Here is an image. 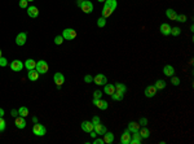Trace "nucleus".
Here are the masks:
<instances>
[{"label":"nucleus","mask_w":194,"mask_h":144,"mask_svg":"<svg viewBox=\"0 0 194 144\" xmlns=\"http://www.w3.org/2000/svg\"><path fill=\"white\" fill-rule=\"evenodd\" d=\"M32 133H34V135L36 136H44L45 134H47V129H45L44 125L42 123H35L34 127H32Z\"/></svg>","instance_id":"f257e3e1"},{"label":"nucleus","mask_w":194,"mask_h":144,"mask_svg":"<svg viewBox=\"0 0 194 144\" xmlns=\"http://www.w3.org/2000/svg\"><path fill=\"white\" fill-rule=\"evenodd\" d=\"M36 71L39 74H45L48 71V64L44 61V60H40V61H36V66H35Z\"/></svg>","instance_id":"f03ea898"},{"label":"nucleus","mask_w":194,"mask_h":144,"mask_svg":"<svg viewBox=\"0 0 194 144\" xmlns=\"http://www.w3.org/2000/svg\"><path fill=\"white\" fill-rule=\"evenodd\" d=\"M80 9H82L84 13H91V12H93V4L92 1H89V0H83L82 4H80Z\"/></svg>","instance_id":"7ed1b4c3"},{"label":"nucleus","mask_w":194,"mask_h":144,"mask_svg":"<svg viewBox=\"0 0 194 144\" xmlns=\"http://www.w3.org/2000/svg\"><path fill=\"white\" fill-rule=\"evenodd\" d=\"M62 37L66 40H73L74 38L76 37V31L74 30V29H65V30L62 31Z\"/></svg>","instance_id":"20e7f679"},{"label":"nucleus","mask_w":194,"mask_h":144,"mask_svg":"<svg viewBox=\"0 0 194 144\" xmlns=\"http://www.w3.org/2000/svg\"><path fill=\"white\" fill-rule=\"evenodd\" d=\"M23 62L20 61V60H13V61L11 62V70L13 71H21L23 69Z\"/></svg>","instance_id":"39448f33"},{"label":"nucleus","mask_w":194,"mask_h":144,"mask_svg":"<svg viewBox=\"0 0 194 144\" xmlns=\"http://www.w3.org/2000/svg\"><path fill=\"white\" fill-rule=\"evenodd\" d=\"M93 130L96 131V134H97V135H104V134L107 131V129H106V126H105V125H102L101 122H99V123H96L95 126H93Z\"/></svg>","instance_id":"423d86ee"},{"label":"nucleus","mask_w":194,"mask_h":144,"mask_svg":"<svg viewBox=\"0 0 194 144\" xmlns=\"http://www.w3.org/2000/svg\"><path fill=\"white\" fill-rule=\"evenodd\" d=\"M93 82H95V85H97V86H102L107 82V79L104 74H97V75L93 78Z\"/></svg>","instance_id":"0eeeda50"},{"label":"nucleus","mask_w":194,"mask_h":144,"mask_svg":"<svg viewBox=\"0 0 194 144\" xmlns=\"http://www.w3.org/2000/svg\"><path fill=\"white\" fill-rule=\"evenodd\" d=\"M26 40H27V34L26 33H20L16 37V44L17 45H25Z\"/></svg>","instance_id":"6e6552de"},{"label":"nucleus","mask_w":194,"mask_h":144,"mask_svg":"<svg viewBox=\"0 0 194 144\" xmlns=\"http://www.w3.org/2000/svg\"><path fill=\"white\" fill-rule=\"evenodd\" d=\"M26 9H27V14H28V17H31V18H36L38 16H39V9H38L35 5L27 7Z\"/></svg>","instance_id":"1a4fd4ad"},{"label":"nucleus","mask_w":194,"mask_h":144,"mask_svg":"<svg viewBox=\"0 0 194 144\" xmlns=\"http://www.w3.org/2000/svg\"><path fill=\"white\" fill-rule=\"evenodd\" d=\"M93 104L96 105V107L99 108V109H107V107H109V104H107V101H105V100H101V99H93Z\"/></svg>","instance_id":"9d476101"},{"label":"nucleus","mask_w":194,"mask_h":144,"mask_svg":"<svg viewBox=\"0 0 194 144\" xmlns=\"http://www.w3.org/2000/svg\"><path fill=\"white\" fill-rule=\"evenodd\" d=\"M141 141H142V138L140 136L138 131L132 133V135H131V140H129V144H140Z\"/></svg>","instance_id":"9b49d317"},{"label":"nucleus","mask_w":194,"mask_h":144,"mask_svg":"<svg viewBox=\"0 0 194 144\" xmlns=\"http://www.w3.org/2000/svg\"><path fill=\"white\" fill-rule=\"evenodd\" d=\"M129 140H131V131L127 129L121 136V144H129Z\"/></svg>","instance_id":"f8f14e48"},{"label":"nucleus","mask_w":194,"mask_h":144,"mask_svg":"<svg viewBox=\"0 0 194 144\" xmlns=\"http://www.w3.org/2000/svg\"><path fill=\"white\" fill-rule=\"evenodd\" d=\"M14 125L17 129H25L26 127V119L25 117H16V121H14Z\"/></svg>","instance_id":"ddd939ff"},{"label":"nucleus","mask_w":194,"mask_h":144,"mask_svg":"<svg viewBox=\"0 0 194 144\" xmlns=\"http://www.w3.org/2000/svg\"><path fill=\"white\" fill-rule=\"evenodd\" d=\"M157 91L158 90L155 88V86H148V87L145 88V96H146V97H154Z\"/></svg>","instance_id":"4468645a"},{"label":"nucleus","mask_w":194,"mask_h":144,"mask_svg":"<svg viewBox=\"0 0 194 144\" xmlns=\"http://www.w3.org/2000/svg\"><path fill=\"white\" fill-rule=\"evenodd\" d=\"M171 26H170V23H162L160 25V27H159V31L162 33V35H170L171 34Z\"/></svg>","instance_id":"2eb2a0df"},{"label":"nucleus","mask_w":194,"mask_h":144,"mask_svg":"<svg viewBox=\"0 0 194 144\" xmlns=\"http://www.w3.org/2000/svg\"><path fill=\"white\" fill-rule=\"evenodd\" d=\"M53 81H54V83H56L57 86H62L65 83L64 74H62V73H56V74H54V77H53Z\"/></svg>","instance_id":"dca6fc26"},{"label":"nucleus","mask_w":194,"mask_h":144,"mask_svg":"<svg viewBox=\"0 0 194 144\" xmlns=\"http://www.w3.org/2000/svg\"><path fill=\"white\" fill-rule=\"evenodd\" d=\"M39 75H40V74L36 71V69H32V70H28V73H27V78L30 79V81H32V82H35V81H38V79H39Z\"/></svg>","instance_id":"f3484780"},{"label":"nucleus","mask_w":194,"mask_h":144,"mask_svg":"<svg viewBox=\"0 0 194 144\" xmlns=\"http://www.w3.org/2000/svg\"><path fill=\"white\" fill-rule=\"evenodd\" d=\"M82 130L85 133H91L93 130V123L91 121H84L82 122Z\"/></svg>","instance_id":"a211bd4d"},{"label":"nucleus","mask_w":194,"mask_h":144,"mask_svg":"<svg viewBox=\"0 0 194 144\" xmlns=\"http://www.w3.org/2000/svg\"><path fill=\"white\" fill-rule=\"evenodd\" d=\"M23 65H25V68L27 69V70H32V69H35V66H36V61H34L32 59H27Z\"/></svg>","instance_id":"6ab92c4d"},{"label":"nucleus","mask_w":194,"mask_h":144,"mask_svg":"<svg viewBox=\"0 0 194 144\" xmlns=\"http://www.w3.org/2000/svg\"><path fill=\"white\" fill-rule=\"evenodd\" d=\"M104 141L106 144H113V143H114V134L106 131V133L104 134Z\"/></svg>","instance_id":"aec40b11"},{"label":"nucleus","mask_w":194,"mask_h":144,"mask_svg":"<svg viewBox=\"0 0 194 144\" xmlns=\"http://www.w3.org/2000/svg\"><path fill=\"white\" fill-rule=\"evenodd\" d=\"M173 73H175V68L172 65H166L163 68V74L166 77H172L173 75Z\"/></svg>","instance_id":"412c9836"},{"label":"nucleus","mask_w":194,"mask_h":144,"mask_svg":"<svg viewBox=\"0 0 194 144\" xmlns=\"http://www.w3.org/2000/svg\"><path fill=\"white\" fill-rule=\"evenodd\" d=\"M138 134H140V136H141L142 139H144V138L146 139V138H149V136H150V130L148 129L146 126H144L142 129H140V130H138Z\"/></svg>","instance_id":"4be33fe9"},{"label":"nucleus","mask_w":194,"mask_h":144,"mask_svg":"<svg viewBox=\"0 0 194 144\" xmlns=\"http://www.w3.org/2000/svg\"><path fill=\"white\" fill-rule=\"evenodd\" d=\"M104 92L106 93V95H110V96H111L113 93L115 92V87H114V85H105Z\"/></svg>","instance_id":"5701e85b"},{"label":"nucleus","mask_w":194,"mask_h":144,"mask_svg":"<svg viewBox=\"0 0 194 144\" xmlns=\"http://www.w3.org/2000/svg\"><path fill=\"white\" fill-rule=\"evenodd\" d=\"M128 130L131 131V133L138 131L140 130V123H137V122H129L128 123Z\"/></svg>","instance_id":"b1692460"},{"label":"nucleus","mask_w":194,"mask_h":144,"mask_svg":"<svg viewBox=\"0 0 194 144\" xmlns=\"http://www.w3.org/2000/svg\"><path fill=\"white\" fill-rule=\"evenodd\" d=\"M166 16L170 18V20H172V21H176V17H177V13H176V11H173V9H167L166 11Z\"/></svg>","instance_id":"393cba45"},{"label":"nucleus","mask_w":194,"mask_h":144,"mask_svg":"<svg viewBox=\"0 0 194 144\" xmlns=\"http://www.w3.org/2000/svg\"><path fill=\"white\" fill-rule=\"evenodd\" d=\"M104 5L109 7V8H111L113 11H115L117 7H118V3H117V0H105V4Z\"/></svg>","instance_id":"a878e982"},{"label":"nucleus","mask_w":194,"mask_h":144,"mask_svg":"<svg viewBox=\"0 0 194 144\" xmlns=\"http://www.w3.org/2000/svg\"><path fill=\"white\" fill-rule=\"evenodd\" d=\"M102 17H105V18H107V17H110L113 14V9L111 8H109V7H106V5H104V9H102Z\"/></svg>","instance_id":"bb28decb"},{"label":"nucleus","mask_w":194,"mask_h":144,"mask_svg":"<svg viewBox=\"0 0 194 144\" xmlns=\"http://www.w3.org/2000/svg\"><path fill=\"white\" fill-rule=\"evenodd\" d=\"M114 87H115V91L122 92V93H126V91H127V87L123 85V83H115V85H114Z\"/></svg>","instance_id":"cd10ccee"},{"label":"nucleus","mask_w":194,"mask_h":144,"mask_svg":"<svg viewBox=\"0 0 194 144\" xmlns=\"http://www.w3.org/2000/svg\"><path fill=\"white\" fill-rule=\"evenodd\" d=\"M154 86L157 90H163V88H166V82H164L163 79H158Z\"/></svg>","instance_id":"c85d7f7f"},{"label":"nucleus","mask_w":194,"mask_h":144,"mask_svg":"<svg viewBox=\"0 0 194 144\" xmlns=\"http://www.w3.org/2000/svg\"><path fill=\"white\" fill-rule=\"evenodd\" d=\"M123 96H124V93L115 91V92H114V93L111 95V99H113V100H115V101H121V100L123 99Z\"/></svg>","instance_id":"c756f323"},{"label":"nucleus","mask_w":194,"mask_h":144,"mask_svg":"<svg viewBox=\"0 0 194 144\" xmlns=\"http://www.w3.org/2000/svg\"><path fill=\"white\" fill-rule=\"evenodd\" d=\"M18 116L21 117H27L28 116V109L26 107H21L20 109H18Z\"/></svg>","instance_id":"7c9ffc66"},{"label":"nucleus","mask_w":194,"mask_h":144,"mask_svg":"<svg viewBox=\"0 0 194 144\" xmlns=\"http://www.w3.org/2000/svg\"><path fill=\"white\" fill-rule=\"evenodd\" d=\"M171 34L173 35V37H179V35L181 34V29L180 27H172L171 29Z\"/></svg>","instance_id":"2f4dec72"},{"label":"nucleus","mask_w":194,"mask_h":144,"mask_svg":"<svg viewBox=\"0 0 194 144\" xmlns=\"http://www.w3.org/2000/svg\"><path fill=\"white\" fill-rule=\"evenodd\" d=\"M5 127H7V122L4 121L3 117H0V133H3L5 130Z\"/></svg>","instance_id":"473e14b6"},{"label":"nucleus","mask_w":194,"mask_h":144,"mask_svg":"<svg viewBox=\"0 0 194 144\" xmlns=\"http://www.w3.org/2000/svg\"><path fill=\"white\" fill-rule=\"evenodd\" d=\"M105 25H106V18L105 17H101L97 20V26H99V27H104Z\"/></svg>","instance_id":"72a5a7b5"},{"label":"nucleus","mask_w":194,"mask_h":144,"mask_svg":"<svg viewBox=\"0 0 194 144\" xmlns=\"http://www.w3.org/2000/svg\"><path fill=\"white\" fill-rule=\"evenodd\" d=\"M64 37H62V35H57L56 38H54V43H56L57 45H61L62 43H64Z\"/></svg>","instance_id":"f704fd0d"},{"label":"nucleus","mask_w":194,"mask_h":144,"mask_svg":"<svg viewBox=\"0 0 194 144\" xmlns=\"http://www.w3.org/2000/svg\"><path fill=\"white\" fill-rule=\"evenodd\" d=\"M102 93H104V92H101L100 90H96L95 92H93V99H96V100H97V99H101V97H102Z\"/></svg>","instance_id":"c9c22d12"},{"label":"nucleus","mask_w":194,"mask_h":144,"mask_svg":"<svg viewBox=\"0 0 194 144\" xmlns=\"http://www.w3.org/2000/svg\"><path fill=\"white\" fill-rule=\"evenodd\" d=\"M176 21H179V22H186V16L185 14H177Z\"/></svg>","instance_id":"e433bc0d"},{"label":"nucleus","mask_w":194,"mask_h":144,"mask_svg":"<svg viewBox=\"0 0 194 144\" xmlns=\"http://www.w3.org/2000/svg\"><path fill=\"white\" fill-rule=\"evenodd\" d=\"M8 65V60L5 59V57H0V66H1V68H4V66H7Z\"/></svg>","instance_id":"4c0bfd02"},{"label":"nucleus","mask_w":194,"mask_h":144,"mask_svg":"<svg viewBox=\"0 0 194 144\" xmlns=\"http://www.w3.org/2000/svg\"><path fill=\"white\" fill-rule=\"evenodd\" d=\"M171 83H172V85H173V86H179V85H180V79L177 78V77H173V75H172Z\"/></svg>","instance_id":"58836bf2"},{"label":"nucleus","mask_w":194,"mask_h":144,"mask_svg":"<svg viewBox=\"0 0 194 144\" xmlns=\"http://www.w3.org/2000/svg\"><path fill=\"white\" fill-rule=\"evenodd\" d=\"M27 0H20V3H18V5L21 7V8H27Z\"/></svg>","instance_id":"ea45409f"},{"label":"nucleus","mask_w":194,"mask_h":144,"mask_svg":"<svg viewBox=\"0 0 194 144\" xmlns=\"http://www.w3.org/2000/svg\"><path fill=\"white\" fill-rule=\"evenodd\" d=\"M91 122H92L93 126H95L96 123H99V122H101V119H100V117H99V116H95V117L92 118V121H91Z\"/></svg>","instance_id":"a19ab883"},{"label":"nucleus","mask_w":194,"mask_h":144,"mask_svg":"<svg viewBox=\"0 0 194 144\" xmlns=\"http://www.w3.org/2000/svg\"><path fill=\"white\" fill-rule=\"evenodd\" d=\"M84 82L85 83H91V82H93V78L91 75H85L84 77Z\"/></svg>","instance_id":"79ce46f5"},{"label":"nucleus","mask_w":194,"mask_h":144,"mask_svg":"<svg viewBox=\"0 0 194 144\" xmlns=\"http://www.w3.org/2000/svg\"><path fill=\"white\" fill-rule=\"evenodd\" d=\"M138 123H140V126H141V125H142V126H146V125H148V119L146 118H141Z\"/></svg>","instance_id":"37998d69"},{"label":"nucleus","mask_w":194,"mask_h":144,"mask_svg":"<svg viewBox=\"0 0 194 144\" xmlns=\"http://www.w3.org/2000/svg\"><path fill=\"white\" fill-rule=\"evenodd\" d=\"M105 141H104V139H95L93 140V144H104Z\"/></svg>","instance_id":"c03bdc74"},{"label":"nucleus","mask_w":194,"mask_h":144,"mask_svg":"<svg viewBox=\"0 0 194 144\" xmlns=\"http://www.w3.org/2000/svg\"><path fill=\"white\" fill-rule=\"evenodd\" d=\"M88 134H89V135H91V138H93V139H95L96 136H99V135H97V134H96V131H95V130H92V131H91V133H88Z\"/></svg>","instance_id":"a18cd8bd"},{"label":"nucleus","mask_w":194,"mask_h":144,"mask_svg":"<svg viewBox=\"0 0 194 144\" xmlns=\"http://www.w3.org/2000/svg\"><path fill=\"white\" fill-rule=\"evenodd\" d=\"M12 117H17L18 116V110H16V109H13L12 110V114H11Z\"/></svg>","instance_id":"49530a36"},{"label":"nucleus","mask_w":194,"mask_h":144,"mask_svg":"<svg viewBox=\"0 0 194 144\" xmlns=\"http://www.w3.org/2000/svg\"><path fill=\"white\" fill-rule=\"evenodd\" d=\"M0 117H4V109L0 108Z\"/></svg>","instance_id":"de8ad7c7"},{"label":"nucleus","mask_w":194,"mask_h":144,"mask_svg":"<svg viewBox=\"0 0 194 144\" xmlns=\"http://www.w3.org/2000/svg\"><path fill=\"white\" fill-rule=\"evenodd\" d=\"M32 122H34V123H36V122H38V118H36V117H32Z\"/></svg>","instance_id":"09e8293b"},{"label":"nucleus","mask_w":194,"mask_h":144,"mask_svg":"<svg viewBox=\"0 0 194 144\" xmlns=\"http://www.w3.org/2000/svg\"><path fill=\"white\" fill-rule=\"evenodd\" d=\"M82 1H83V0H78V5H80V4H82Z\"/></svg>","instance_id":"8fccbe9b"},{"label":"nucleus","mask_w":194,"mask_h":144,"mask_svg":"<svg viewBox=\"0 0 194 144\" xmlns=\"http://www.w3.org/2000/svg\"><path fill=\"white\" fill-rule=\"evenodd\" d=\"M97 1H100V3H104L105 0H97Z\"/></svg>","instance_id":"3c124183"},{"label":"nucleus","mask_w":194,"mask_h":144,"mask_svg":"<svg viewBox=\"0 0 194 144\" xmlns=\"http://www.w3.org/2000/svg\"><path fill=\"white\" fill-rule=\"evenodd\" d=\"M0 57H1V49H0Z\"/></svg>","instance_id":"603ef678"},{"label":"nucleus","mask_w":194,"mask_h":144,"mask_svg":"<svg viewBox=\"0 0 194 144\" xmlns=\"http://www.w3.org/2000/svg\"><path fill=\"white\" fill-rule=\"evenodd\" d=\"M27 1H34V0H27Z\"/></svg>","instance_id":"864d4df0"}]
</instances>
